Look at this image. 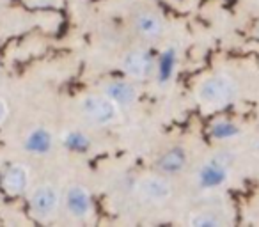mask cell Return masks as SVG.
<instances>
[{
  "mask_svg": "<svg viewBox=\"0 0 259 227\" xmlns=\"http://www.w3.org/2000/svg\"><path fill=\"white\" fill-rule=\"evenodd\" d=\"M238 96V82L227 73H213L195 87V98L202 107L224 108Z\"/></svg>",
  "mask_w": 259,
  "mask_h": 227,
  "instance_id": "obj_1",
  "label": "cell"
},
{
  "mask_svg": "<svg viewBox=\"0 0 259 227\" xmlns=\"http://www.w3.org/2000/svg\"><path fill=\"white\" fill-rule=\"evenodd\" d=\"M78 112L87 123L98 128L112 126L121 119V107L103 93H91L80 98Z\"/></svg>",
  "mask_w": 259,
  "mask_h": 227,
  "instance_id": "obj_2",
  "label": "cell"
},
{
  "mask_svg": "<svg viewBox=\"0 0 259 227\" xmlns=\"http://www.w3.org/2000/svg\"><path fill=\"white\" fill-rule=\"evenodd\" d=\"M135 194L142 202L151 206H163L172 199L174 188L169 176H163L160 172L144 174L135 183Z\"/></svg>",
  "mask_w": 259,
  "mask_h": 227,
  "instance_id": "obj_3",
  "label": "cell"
},
{
  "mask_svg": "<svg viewBox=\"0 0 259 227\" xmlns=\"http://www.w3.org/2000/svg\"><path fill=\"white\" fill-rule=\"evenodd\" d=\"M62 192L54 183H41L30 190L29 208L37 220H50L57 215L62 204Z\"/></svg>",
  "mask_w": 259,
  "mask_h": 227,
  "instance_id": "obj_4",
  "label": "cell"
},
{
  "mask_svg": "<svg viewBox=\"0 0 259 227\" xmlns=\"http://www.w3.org/2000/svg\"><path fill=\"white\" fill-rule=\"evenodd\" d=\"M132 32L141 41H158L165 36L167 23L163 16L153 8H139L130 16Z\"/></svg>",
  "mask_w": 259,
  "mask_h": 227,
  "instance_id": "obj_5",
  "label": "cell"
},
{
  "mask_svg": "<svg viewBox=\"0 0 259 227\" xmlns=\"http://www.w3.org/2000/svg\"><path fill=\"white\" fill-rule=\"evenodd\" d=\"M155 57L148 48H132L121 57V69L130 80H146L155 73Z\"/></svg>",
  "mask_w": 259,
  "mask_h": 227,
  "instance_id": "obj_6",
  "label": "cell"
},
{
  "mask_svg": "<svg viewBox=\"0 0 259 227\" xmlns=\"http://www.w3.org/2000/svg\"><path fill=\"white\" fill-rule=\"evenodd\" d=\"M66 211L76 220H85L94 213V201L89 188L83 185H71L62 199Z\"/></svg>",
  "mask_w": 259,
  "mask_h": 227,
  "instance_id": "obj_7",
  "label": "cell"
},
{
  "mask_svg": "<svg viewBox=\"0 0 259 227\" xmlns=\"http://www.w3.org/2000/svg\"><path fill=\"white\" fill-rule=\"evenodd\" d=\"M229 176H231V167L224 165L222 162H219V160H215L211 156L195 172V183H197V187L201 190L211 192L222 188L229 181Z\"/></svg>",
  "mask_w": 259,
  "mask_h": 227,
  "instance_id": "obj_8",
  "label": "cell"
},
{
  "mask_svg": "<svg viewBox=\"0 0 259 227\" xmlns=\"http://www.w3.org/2000/svg\"><path fill=\"white\" fill-rule=\"evenodd\" d=\"M30 169L25 163H11L6 167L4 174H2V188L8 195L11 197H20V195L27 194L30 190Z\"/></svg>",
  "mask_w": 259,
  "mask_h": 227,
  "instance_id": "obj_9",
  "label": "cell"
},
{
  "mask_svg": "<svg viewBox=\"0 0 259 227\" xmlns=\"http://www.w3.org/2000/svg\"><path fill=\"white\" fill-rule=\"evenodd\" d=\"M101 93L110 98L112 101H115L121 108L134 107L139 100V89L137 85H134L132 80H110V82H105L103 87H101Z\"/></svg>",
  "mask_w": 259,
  "mask_h": 227,
  "instance_id": "obj_10",
  "label": "cell"
},
{
  "mask_svg": "<svg viewBox=\"0 0 259 227\" xmlns=\"http://www.w3.org/2000/svg\"><path fill=\"white\" fill-rule=\"evenodd\" d=\"M54 146H55V137L50 128L47 126H36L23 139V149H25V153H29L32 156L48 155L54 149Z\"/></svg>",
  "mask_w": 259,
  "mask_h": 227,
  "instance_id": "obj_11",
  "label": "cell"
},
{
  "mask_svg": "<svg viewBox=\"0 0 259 227\" xmlns=\"http://www.w3.org/2000/svg\"><path fill=\"white\" fill-rule=\"evenodd\" d=\"M188 163V153L181 146H174L163 151L156 160V172L163 176H178L185 170Z\"/></svg>",
  "mask_w": 259,
  "mask_h": 227,
  "instance_id": "obj_12",
  "label": "cell"
},
{
  "mask_svg": "<svg viewBox=\"0 0 259 227\" xmlns=\"http://www.w3.org/2000/svg\"><path fill=\"white\" fill-rule=\"evenodd\" d=\"M176 62H178V55L174 48H167L165 52H162V55L158 57L155 66V75L156 80H158L162 85H167V83L172 80L174 76V69H176Z\"/></svg>",
  "mask_w": 259,
  "mask_h": 227,
  "instance_id": "obj_13",
  "label": "cell"
},
{
  "mask_svg": "<svg viewBox=\"0 0 259 227\" xmlns=\"http://www.w3.org/2000/svg\"><path fill=\"white\" fill-rule=\"evenodd\" d=\"M187 222L192 227H222L226 220L215 209H197L190 213Z\"/></svg>",
  "mask_w": 259,
  "mask_h": 227,
  "instance_id": "obj_14",
  "label": "cell"
},
{
  "mask_svg": "<svg viewBox=\"0 0 259 227\" xmlns=\"http://www.w3.org/2000/svg\"><path fill=\"white\" fill-rule=\"evenodd\" d=\"M241 130L238 124H234L233 121L227 119H219L209 126V137L213 141H233V139L240 137Z\"/></svg>",
  "mask_w": 259,
  "mask_h": 227,
  "instance_id": "obj_15",
  "label": "cell"
},
{
  "mask_svg": "<svg viewBox=\"0 0 259 227\" xmlns=\"http://www.w3.org/2000/svg\"><path fill=\"white\" fill-rule=\"evenodd\" d=\"M62 146L73 153H83V151H89L91 139L83 131L69 130L62 135Z\"/></svg>",
  "mask_w": 259,
  "mask_h": 227,
  "instance_id": "obj_16",
  "label": "cell"
},
{
  "mask_svg": "<svg viewBox=\"0 0 259 227\" xmlns=\"http://www.w3.org/2000/svg\"><path fill=\"white\" fill-rule=\"evenodd\" d=\"M8 116H9V105L4 98H0V124L8 119Z\"/></svg>",
  "mask_w": 259,
  "mask_h": 227,
  "instance_id": "obj_17",
  "label": "cell"
},
{
  "mask_svg": "<svg viewBox=\"0 0 259 227\" xmlns=\"http://www.w3.org/2000/svg\"><path fill=\"white\" fill-rule=\"evenodd\" d=\"M255 37H257V41H259V27H257V32H255Z\"/></svg>",
  "mask_w": 259,
  "mask_h": 227,
  "instance_id": "obj_18",
  "label": "cell"
},
{
  "mask_svg": "<svg viewBox=\"0 0 259 227\" xmlns=\"http://www.w3.org/2000/svg\"><path fill=\"white\" fill-rule=\"evenodd\" d=\"M257 148H259V146H257Z\"/></svg>",
  "mask_w": 259,
  "mask_h": 227,
  "instance_id": "obj_19",
  "label": "cell"
}]
</instances>
